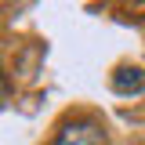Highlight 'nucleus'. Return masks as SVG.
<instances>
[{
    "label": "nucleus",
    "mask_w": 145,
    "mask_h": 145,
    "mask_svg": "<svg viewBox=\"0 0 145 145\" xmlns=\"http://www.w3.org/2000/svg\"><path fill=\"white\" fill-rule=\"evenodd\" d=\"M51 145H109V134L105 127L91 116H80V120H65L58 127Z\"/></svg>",
    "instance_id": "obj_1"
},
{
    "label": "nucleus",
    "mask_w": 145,
    "mask_h": 145,
    "mask_svg": "<svg viewBox=\"0 0 145 145\" xmlns=\"http://www.w3.org/2000/svg\"><path fill=\"white\" fill-rule=\"evenodd\" d=\"M142 87H145L142 69H134V65H120V69L112 72V91L127 94V91H142Z\"/></svg>",
    "instance_id": "obj_2"
},
{
    "label": "nucleus",
    "mask_w": 145,
    "mask_h": 145,
    "mask_svg": "<svg viewBox=\"0 0 145 145\" xmlns=\"http://www.w3.org/2000/svg\"><path fill=\"white\" fill-rule=\"evenodd\" d=\"M4 91H7V84H4V69H0V98H4Z\"/></svg>",
    "instance_id": "obj_3"
}]
</instances>
